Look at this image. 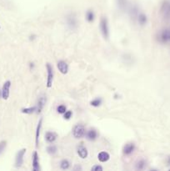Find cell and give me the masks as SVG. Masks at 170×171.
I'll return each mask as SVG.
<instances>
[{
	"label": "cell",
	"instance_id": "cell-34",
	"mask_svg": "<svg viewBox=\"0 0 170 171\" xmlns=\"http://www.w3.org/2000/svg\"><path fill=\"white\" fill-rule=\"evenodd\" d=\"M2 97V91H1V90H0V98Z\"/></svg>",
	"mask_w": 170,
	"mask_h": 171
},
{
	"label": "cell",
	"instance_id": "cell-28",
	"mask_svg": "<svg viewBox=\"0 0 170 171\" xmlns=\"http://www.w3.org/2000/svg\"><path fill=\"white\" fill-rule=\"evenodd\" d=\"M72 116H73V112H72L71 110H67V111L63 114V118H64V119H66V120H69V119L72 118Z\"/></svg>",
	"mask_w": 170,
	"mask_h": 171
},
{
	"label": "cell",
	"instance_id": "cell-31",
	"mask_svg": "<svg viewBox=\"0 0 170 171\" xmlns=\"http://www.w3.org/2000/svg\"><path fill=\"white\" fill-rule=\"evenodd\" d=\"M82 169H83V168H82V167H81L80 165H76L74 166V170H82Z\"/></svg>",
	"mask_w": 170,
	"mask_h": 171
},
{
	"label": "cell",
	"instance_id": "cell-24",
	"mask_svg": "<svg viewBox=\"0 0 170 171\" xmlns=\"http://www.w3.org/2000/svg\"><path fill=\"white\" fill-rule=\"evenodd\" d=\"M36 111H37L36 105L33 107H28V108H24L21 109V112L25 115H32L33 113H36Z\"/></svg>",
	"mask_w": 170,
	"mask_h": 171
},
{
	"label": "cell",
	"instance_id": "cell-26",
	"mask_svg": "<svg viewBox=\"0 0 170 171\" xmlns=\"http://www.w3.org/2000/svg\"><path fill=\"white\" fill-rule=\"evenodd\" d=\"M139 14L138 12V9L137 6H134L132 7L131 9H130V16L131 18H133L134 19H137L138 14Z\"/></svg>",
	"mask_w": 170,
	"mask_h": 171
},
{
	"label": "cell",
	"instance_id": "cell-12",
	"mask_svg": "<svg viewBox=\"0 0 170 171\" xmlns=\"http://www.w3.org/2000/svg\"><path fill=\"white\" fill-rule=\"evenodd\" d=\"M57 68L59 69L61 74H67L69 73V64L65 62V61H63V60H60L58 62L57 64Z\"/></svg>",
	"mask_w": 170,
	"mask_h": 171
},
{
	"label": "cell",
	"instance_id": "cell-6",
	"mask_svg": "<svg viewBox=\"0 0 170 171\" xmlns=\"http://www.w3.org/2000/svg\"><path fill=\"white\" fill-rule=\"evenodd\" d=\"M27 150L24 148L21 149L20 150H18L16 154V156H15V167L16 168H21L24 162V155L26 154Z\"/></svg>",
	"mask_w": 170,
	"mask_h": 171
},
{
	"label": "cell",
	"instance_id": "cell-33",
	"mask_svg": "<svg viewBox=\"0 0 170 171\" xmlns=\"http://www.w3.org/2000/svg\"><path fill=\"white\" fill-rule=\"evenodd\" d=\"M167 165H168V166H170V156L167 159Z\"/></svg>",
	"mask_w": 170,
	"mask_h": 171
},
{
	"label": "cell",
	"instance_id": "cell-11",
	"mask_svg": "<svg viewBox=\"0 0 170 171\" xmlns=\"http://www.w3.org/2000/svg\"><path fill=\"white\" fill-rule=\"evenodd\" d=\"M32 168L33 171L40 170V164H39V156L37 151H34L32 155Z\"/></svg>",
	"mask_w": 170,
	"mask_h": 171
},
{
	"label": "cell",
	"instance_id": "cell-7",
	"mask_svg": "<svg viewBox=\"0 0 170 171\" xmlns=\"http://www.w3.org/2000/svg\"><path fill=\"white\" fill-rule=\"evenodd\" d=\"M158 41L162 44H167L170 42V29H165L161 30L158 35Z\"/></svg>",
	"mask_w": 170,
	"mask_h": 171
},
{
	"label": "cell",
	"instance_id": "cell-17",
	"mask_svg": "<svg viewBox=\"0 0 170 171\" xmlns=\"http://www.w3.org/2000/svg\"><path fill=\"white\" fill-rule=\"evenodd\" d=\"M137 21L140 26H144V25H146L147 23H148V17H147V15L145 14L139 13V14H138Z\"/></svg>",
	"mask_w": 170,
	"mask_h": 171
},
{
	"label": "cell",
	"instance_id": "cell-18",
	"mask_svg": "<svg viewBox=\"0 0 170 171\" xmlns=\"http://www.w3.org/2000/svg\"><path fill=\"white\" fill-rule=\"evenodd\" d=\"M110 159V154L106 152V151H101L100 153L98 154V159L101 163H105L108 161Z\"/></svg>",
	"mask_w": 170,
	"mask_h": 171
},
{
	"label": "cell",
	"instance_id": "cell-23",
	"mask_svg": "<svg viewBox=\"0 0 170 171\" xmlns=\"http://www.w3.org/2000/svg\"><path fill=\"white\" fill-rule=\"evenodd\" d=\"M46 151H47V153H48L49 155H54V154H56L57 152H58V148H57L56 145H50L46 148Z\"/></svg>",
	"mask_w": 170,
	"mask_h": 171
},
{
	"label": "cell",
	"instance_id": "cell-19",
	"mask_svg": "<svg viewBox=\"0 0 170 171\" xmlns=\"http://www.w3.org/2000/svg\"><path fill=\"white\" fill-rule=\"evenodd\" d=\"M147 161L144 159H140L138 160L136 164H135V169L137 170H143L146 168Z\"/></svg>",
	"mask_w": 170,
	"mask_h": 171
},
{
	"label": "cell",
	"instance_id": "cell-20",
	"mask_svg": "<svg viewBox=\"0 0 170 171\" xmlns=\"http://www.w3.org/2000/svg\"><path fill=\"white\" fill-rule=\"evenodd\" d=\"M85 18L88 23H93L94 19H95V14L94 12L93 11L92 9H89L87 10L86 14H85Z\"/></svg>",
	"mask_w": 170,
	"mask_h": 171
},
{
	"label": "cell",
	"instance_id": "cell-10",
	"mask_svg": "<svg viewBox=\"0 0 170 171\" xmlns=\"http://www.w3.org/2000/svg\"><path fill=\"white\" fill-rule=\"evenodd\" d=\"M10 87H11V82L8 80L6 82L3 84V88H2V98L3 99L7 100L9 98V95H10Z\"/></svg>",
	"mask_w": 170,
	"mask_h": 171
},
{
	"label": "cell",
	"instance_id": "cell-15",
	"mask_svg": "<svg viewBox=\"0 0 170 171\" xmlns=\"http://www.w3.org/2000/svg\"><path fill=\"white\" fill-rule=\"evenodd\" d=\"M85 135H86V138L88 140L95 141L96 139H98V137H99V134H98V131L95 129H91L89 131H87Z\"/></svg>",
	"mask_w": 170,
	"mask_h": 171
},
{
	"label": "cell",
	"instance_id": "cell-32",
	"mask_svg": "<svg viewBox=\"0 0 170 171\" xmlns=\"http://www.w3.org/2000/svg\"><path fill=\"white\" fill-rule=\"evenodd\" d=\"M33 68H34V64H33V63H31V64H30V69H33Z\"/></svg>",
	"mask_w": 170,
	"mask_h": 171
},
{
	"label": "cell",
	"instance_id": "cell-4",
	"mask_svg": "<svg viewBox=\"0 0 170 171\" xmlns=\"http://www.w3.org/2000/svg\"><path fill=\"white\" fill-rule=\"evenodd\" d=\"M160 14L164 19H170V0H164L162 3Z\"/></svg>",
	"mask_w": 170,
	"mask_h": 171
},
{
	"label": "cell",
	"instance_id": "cell-14",
	"mask_svg": "<svg viewBox=\"0 0 170 171\" xmlns=\"http://www.w3.org/2000/svg\"><path fill=\"white\" fill-rule=\"evenodd\" d=\"M43 125V118H41L39 120V123L37 124L35 132V145L36 147H39V138H40V133H41V129Z\"/></svg>",
	"mask_w": 170,
	"mask_h": 171
},
{
	"label": "cell",
	"instance_id": "cell-21",
	"mask_svg": "<svg viewBox=\"0 0 170 171\" xmlns=\"http://www.w3.org/2000/svg\"><path fill=\"white\" fill-rule=\"evenodd\" d=\"M59 166L61 169L67 170V169H69L71 167V163L69 162V160H68V159H62V160L60 161Z\"/></svg>",
	"mask_w": 170,
	"mask_h": 171
},
{
	"label": "cell",
	"instance_id": "cell-3",
	"mask_svg": "<svg viewBox=\"0 0 170 171\" xmlns=\"http://www.w3.org/2000/svg\"><path fill=\"white\" fill-rule=\"evenodd\" d=\"M46 69H47V81H46V86L48 89H50L53 86V83H54V68L52 64L49 63L46 64Z\"/></svg>",
	"mask_w": 170,
	"mask_h": 171
},
{
	"label": "cell",
	"instance_id": "cell-22",
	"mask_svg": "<svg viewBox=\"0 0 170 171\" xmlns=\"http://www.w3.org/2000/svg\"><path fill=\"white\" fill-rule=\"evenodd\" d=\"M118 8L121 11H124L128 7V0H116Z\"/></svg>",
	"mask_w": 170,
	"mask_h": 171
},
{
	"label": "cell",
	"instance_id": "cell-2",
	"mask_svg": "<svg viewBox=\"0 0 170 171\" xmlns=\"http://www.w3.org/2000/svg\"><path fill=\"white\" fill-rule=\"evenodd\" d=\"M72 133H73V136L74 137L75 139H79L84 138L85 134H86V129L84 124H78L74 126L73 130H72Z\"/></svg>",
	"mask_w": 170,
	"mask_h": 171
},
{
	"label": "cell",
	"instance_id": "cell-29",
	"mask_svg": "<svg viewBox=\"0 0 170 171\" xmlns=\"http://www.w3.org/2000/svg\"><path fill=\"white\" fill-rule=\"evenodd\" d=\"M7 146V142L5 140H3V141L0 142V154L3 153L4 150L6 149Z\"/></svg>",
	"mask_w": 170,
	"mask_h": 171
},
{
	"label": "cell",
	"instance_id": "cell-9",
	"mask_svg": "<svg viewBox=\"0 0 170 171\" xmlns=\"http://www.w3.org/2000/svg\"><path fill=\"white\" fill-rule=\"evenodd\" d=\"M135 149H136V145L134 143H132V142L127 143L123 148V154L125 156H129L134 152Z\"/></svg>",
	"mask_w": 170,
	"mask_h": 171
},
{
	"label": "cell",
	"instance_id": "cell-35",
	"mask_svg": "<svg viewBox=\"0 0 170 171\" xmlns=\"http://www.w3.org/2000/svg\"><path fill=\"white\" fill-rule=\"evenodd\" d=\"M0 29H1V27H0Z\"/></svg>",
	"mask_w": 170,
	"mask_h": 171
},
{
	"label": "cell",
	"instance_id": "cell-8",
	"mask_svg": "<svg viewBox=\"0 0 170 171\" xmlns=\"http://www.w3.org/2000/svg\"><path fill=\"white\" fill-rule=\"evenodd\" d=\"M46 103H47V96L45 95H40L38 99V101H37V104H36V107H37L36 114H40L42 112L43 109L46 105Z\"/></svg>",
	"mask_w": 170,
	"mask_h": 171
},
{
	"label": "cell",
	"instance_id": "cell-5",
	"mask_svg": "<svg viewBox=\"0 0 170 171\" xmlns=\"http://www.w3.org/2000/svg\"><path fill=\"white\" fill-rule=\"evenodd\" d=\"M67 25L70 30H76L78 28V19L77 16L74 14H69L66 17Z\"/></svg>",
	"mask_w": 170,
	"mask_h": 171
},
{
	"label": "cell",
	"instance_id": "cell-16",
	"mask_svg": "<svg viewBox=\"0 0 170 171\" xmlns=\"http://www.w3.org/2000/svg\"><path fill=\"white\" fill-rule=\"evenodd\" d=\"M77 153H78V156L80 157L81 159H86L89 155V151L87 150V148L82 144L77 147Z\"/></svg>",
	"mask_w": 170,
	"mask_h": 171
},
{
	"label": "cell",
	"instance_id": "cell-30",
	"mask_svg": "<svg viewBox=\"0 0 170 171\" xmlns=\"http://www.w3.org/2000/svg\"><path fill=\"white\" fill-rule=\"evenodd\" d=\"M91 170H93V171H102V170H104V168L102 167L101 165H93L92 168H91Z\"/></svg>",
	"mask_w": 170,
	"mask_h": 171
},
{
	"label": "cell",
	"instance_id": "cell-13",
	"mask_svg": "<svg viewBox=\"0 0 170 171\" xmlns=\"http://www.w3.org/2000/svg\"><path fill=\"white\" fill-rule=\"evenodd\" d=\"M44 139L45 141L47 142L48 144H54L58 139V134L55 132H53V131H48L45 134Z\"/></svg>",
	"mask_w": 170,
	"mask_h": 171
},
{
	"label": "cell",
	"instance_id": "cell-27",
	"mask_svg": "<svg viewBox=\"0 0 170 171\" xmlns=\"http://www.w3.org/2000/svg\"><path fill=\"white\" fill-rule=\"evenodd\" d=\"M66 111H67V107L65 105H63V104H60V105L57 107V112L60 114V115H63Z\"/></svg>",
	"mask_w": 170,
	"mask_h": 171
},
{
	"label": "cell",
	"instance_id": "cell-1",
	"mask_svg": "<svg viewBox=\"0 0 170 171\" xmlns=\"http://www.w3.org/2000/svg\"><path fill=\"white\" fill-rule=\"evenodd\" d=\"M99 29L101 32V34L103 38L104 39H108L109 38V26H108V21L106 17H102L100 18V22H99Z\"/></svg>",
	"mask_w": 170,
	"mask_h": 171
},
{
	"label": "cell",
	"instance_id": "cell-25",
	"mask_svg": "<svg viewBox=\"0 0 170 171\" xmlns=\"http://www.w3.org/2000/svg\"><path fill=\"white\" fill-rule=\"evenodd\" d=\"M102 103H103V99H102L101 98H96L94 99H93L92 101H90V105L97 108V107L100 106Z\"/></svg>",
	"mask_w": 170,
	"mask_h": 171
}]
</instances>
